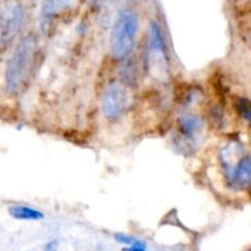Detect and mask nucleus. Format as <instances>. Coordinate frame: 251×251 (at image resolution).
Listing matches in <instances>:
<instances>
[{
	"label": "nucleus",
	"mask_w": 251,
	"mask_h": 251,
	"mask_svg": "<svg viewBox=\"0 0 251 251\" xmlns=\"http://www.w3.org/2000/svg\"><path fill=\"white\" fill-rule=\"evenodd\" d=\"M1 26H2V20H1V15H0V37H1Z\"/></svg>",
	"instance_id": "obj_14"
},
{
	"label": "nucleus",
	"mask_w": 251,
	"mask_h": 251,
	"mask_svg": "<svg viewBox=\"0 0 251 251\" xmlns=\"http://www.w3.org/2000/svg\"><path fill=\"white\" fill-rule=\"evenodd\" d=\"M129 103L126 88L120 83H110L102 96V112L108 120H118L125 114Z\"/></svg>",
	"instance_id": "obj_3"
},
{
	"label": "nucleus",
	"mask_w": 251,
	"mask_h": 251,
	"mask_svg": "<svg viewBox=\"0 0 251 251\" xmlns=\"http://www.w3.org/2000/svg\"><path fill=\"white\" fill-rule=\"evenodd\" d=\"M36 55V42L32 37L22 38L15 47L6 63L4 73V87L7 93L20 92L27 82Z\"/></svg>",
	"instance_id": "obj_1"
},
{
	"label": "nucleus",
	"mask_w": 251,
	"mask_h": 251,
	"mask_svg": "<svg viewBox=\"0 0 251 251\" xmlns=\"http://www.w3.org/2000/svg\"><path fill=\"white\" fill-rule=\"evenodd\" d=\"M114 238L119 244L124 245V247H131V245L135 244L137 240V238L131 237V235L127 234H123V233H118V234L114 235Z\"/></svg>",
	"instance_id": "obj_11"
},
{
	"label": "nucleus",
	"mask_w": 251,
	"mask_h": 251,
	"mask_svg": "<svg viewBox=\"0 0 251 251\" xmlns=\"http://www.w3.org/2000/svg\"><path fill=\"white\" fill-rule=\"evenodd\" d=\"M139 15L130 9L118 12L109 36V51L115 60L129 58L136 47L139 34Z\"/></svg>",
	"instance_id": "obj_2"
},
{
	"label": "nucleus",
	"mask_w": 251,
	"mask_h": 251,
	"mask_svg": "<svg viewBox=\"0 0 251 251\" xmlns=\"http://www.w3.org/2000/svg\"><path fill=\"white\" fill-rule=\"evenodd\" d=\"M25 9L22 5L15 4L10 7L4 25L1 26V38L4 42H10L19 34L25 24Z\"/></svg>",
	"instance_id": "obj_7"
},
{
	"label": "nucleus",
	"mask_w": 251,
	"mask_h": 251,
	"mask_svg": "<svg viewBox=\"0 0 251 251\" xmlns=\"http://www.w3.org/2000/svg\"><path fill=\"white\" fill-rule=\"evenodd\" d=\"M9 215L19 221H42L44 218L43 212L24 205H14L9 207Z\"/></svg>",
	"instance_id": "obj_8"
},
{
	"label": "nucleus",
	"mask_w": 251,
	"mask_h": 251,
	"mask_svg": "<svg viewBox=\"0 0 251 251\" xmlns=\"http://www.w3.org/2000/svg\"><path fill=\"white\" fill-rule=\"evenodd\" d=\"M176 129L180 139L185 142H195L200 139L203 131L202 118L196 114L186 113L179 117L176 122Z\"/></svg>",
	"instance_id": "obj_6"
},
{
	"label": "nucleus",
	"mask_w": 251,
	"mask_h": 251,
	"mask_svg": "<svg viewBox=\"0 0 251 251\" xmlns=\"http://www.w3.org/2000/svg\"><path fill=\"white\" fill-rule=\"evenodd\" d=\"M122 251H147V247L142 240L137 239L135 244H132L131 247H124Z\"/></svg>",
	"instance_id": "obj_12"
},
{
	"label": "nucleus",
	"mask_w": 251,
	"mask_h": 251,
	"mask_svg": "<svg viewBox=\"0 0 251 251\" xmlns=\"http://www.w3.org/2000/svg\"><path fill=\"white\" fill-rule=\"evenodd\" d=\"M149 61L151 63V68H153L154 64L158 65L159 63H162L167 68V63H168L166 38H164L161 26L156 21H152L150 24Z\"/></svg>",
	"instance_id": "obj_4"
},
{
	"label": "nucleus",
	"mask_w": 251,
	"mask_h": 251,
	"mask_svg": "<svg viewBox=\"0 0 251 251\" xmlns=\"http://www.w3.org/2000/svg\"><path fill=\"white\" fill-rule=\"evenodd\" d=\"M227 179L235 189H247L251 185V156H240L229 168L226 169Z\"/></svg>",
	"instance_id": "obj_5"
},
{
	"label": "nucleus",
	"mask_w": 251,
	"mask_h": 251,
	"mask_svg": "<svg viewBox=\"0 0 251 251\" xmlns=\"http://www.w3.org/2000/svg\"><path fill=\"white\" fill-rule=\"evenodd\" d=\"M73 2L74 0H43L41 10L42 19L46 20V21L51 19L55 15L60 14L61 11L68 9Z\"/></svg>",
	"instance_id": "obj_9"
},
{
	"label": "nucleus",
	"mask_w": 251,
	"mask_h": 251,
	"mask_svg": "<svg viewBox=\"0 0 251 251\" xmlns=\"http://www.w3.org/2000/svg\"><path fill=\"white\" fill-rule=\"evenodd\" d=\"M234 108L240 119L251 126V100L248 97H238L234 100Z\"/></svg>",
	"instance_id": "obj_10"
},
{
	"label": "nucleus",
	"mask_w": 251,
	"mask_h": 251,
	"mask_svg": "<svg viewBox=\"0 0 251 251\" xmlns=\"http://www.w3.org/2000/svg\"><path fill=\"white\" fill-rule=\"evenodd\" d=\"M56 249H58V243H56L55 240H51V242L46 243L43 247L44 251H56Z\"/></svg>",
	"instance_id": "obj_13"
}]
</instances>
